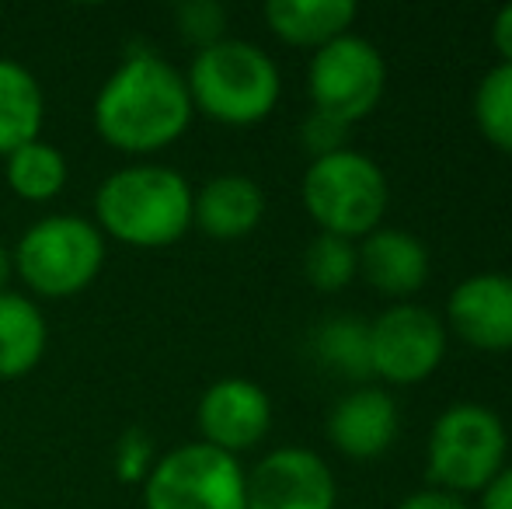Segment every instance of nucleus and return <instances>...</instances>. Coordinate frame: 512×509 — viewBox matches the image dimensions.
<instances>
[{
  "mask_svg": "<svg viewBox=\"0 0 512 509\" xmlns=\"http://www.w3.org/2000/svg\"><path fill=\"white\" fill-rule=\"evenodd\" d=\"M192 98L185 74L164 56L140 49L129 53L95 95V133L105 147L129 157L168 150L192 126Z\"/></svg>",
  "mask_w": 512,
  "mask_h": 509,
  "instance_id": "f257e3e1",
  "label": "nucleus"
},
{
  "mask_svg": "<svg viewBox=\"0 0 512 509\" xmlns=\"http://www.w3.org/2000/svg\"><path fill=\"white\" fill-rule=\"evenodd\" d=\"M196 189L182 171L157 161L112 171L95 192V227L126 248L157 252L192 231Z\"/></svg>",
  "mask_w": 512,
  "mask_h": 509,
  "instance_id": "f03ea898",
  "label": "nucleus"
},
{
  "mask_svg": "<svg viewBox=\"0 0 512 509\" xmlns=\"http://www.w3.org/2000/svg\"><path fill=\"white\" fill-rule=\"evenodd\" d=\"M192 109L220 126H255L269 119L283 95L279 67L262 46L244 39H220L199 49L189 63Z\"/></svg>",
  "mask_w": 512,
  "mask_h": 509,
  "instance_id": "7ed1b4c3",
  "label": "nucleus"
},
{
  "mask_svg": "<svg viewBox=\"0 0 512 509\" xmlns=\"http://www.w3.org/2000/svg\"><path fill=\"white\" fill-rule=\"evenodd\" d=\"M14 279L32 297L63 300L84 293L105 265V234L95 220L77 213H53L28 227L11 248Z\"/></svg>",
  "mask_w": 512,
  "mask_h": 509,
  "instance_id": "20e7f679",
  "label": "nucleus"
},
{
  "mask_svg": "<svg viewBox=\"0 0 512 509\" xmlns=\"http://www.w3.org/2000/svg\"><path fill=\"white\" fill-rule=\"evenodd\" d=\"M300 196L324 234L352 241L377 231V224L384 220L387 178L370 154L345 147L310 161Z\"/></svg>",
  "mask_w": 512,
  "mask_h": 509,
  "instance_id": "39448f33",
  "label": "nucleus"
},
{
  "mask_svg": "<svg viewBox=\"0 0 512 509\" xmlns=\"http://www.w3.org/2000/svg\"><path fill=\"white\" fill-rule=\"evenodd\" d=\"M143 509H248V471L209 443H178L147 475Z\"/></svg>",
  "mask_w": 512,
  "mask_h": 509,
  "instance_id": "423d86ee",
  "label": "nucleus"
},
{
  "mask_svg": "<svg viewBox=\"0 0 512 509\" xmlns=\"http://www.w3.org/2000/svg\"><path fill=\"white\" fill-rule=\"evenodd\" d=\"M509 436L502 419L478 401L450 405L429 433V478L446 492L485 489L506 461Z\"/></svg>",
  "mask_w": 512,
  "mask_h": 509,
  "instance_id": "0eeeda50",
  "label": "nucleus"
},
{
  "mask_svg": "<svg viewBox=\"0 0 512 509\" xmlns=\"http://www.w3.org/2000/svg\"><path fill=\"white\" fill-rule=\"evenodd\" d=\"M387 84V63L380 49L363 35H338L314 49L307 67V91L314 109L331 112V116L356 123L370 116L373 105L380 102Z\"/></svg>",
  "mask_w": 512,
  "mask_h": 509,
  "instance_id": "6e6552de",
  "label": "nucleus"
},
{
  "mask_svg": "<svg viewBox=\"0 0 512 509\" xmlns=\"http://www.w3.org/2000/svg\"><path fill=\"white\" fill-rule=\"evenodd\" d=\"M446 353V328L429 307H387L370 325L373 374L394 384L425 381Z\"/></svg>",
  "mask_w": 512,
  "mask_h": 509,
  "instance_id": "1a4fd4ad",
  "label": "nucleus"
},
{
  "mask_svg": "<svg viewBox=\"0 0 512 509\" xmlns=\"http://www.w3.org/2000/svg\"><path fill=\"white\" fill-rule=\"evenodd\" d=\"M196 426L203 443L223 454H244L269 436L272 401L262 384L248 377H220L203 391L196 405Z\"/></svg>",
  "mask_w": 512,
  "mask_h": 509,
  "instance_id": "9d476101",
  "label": "nucleus"
},
{
  "mask_svg": "<svg viewBox=\"0 0 512 509\" xmlns=\"http://www.w3.org/2000/svg\"><path fill=\"white\" fill-rule=\"evenodd\" d=\"M335 475L307 447H279L248 475V509H335Z\"/></svg>",
  "mask_w": 512,
  "mask_h": 509,
  "instance_id": "9b49d317",
  "label": "nucleus"
},
{
  "mask_svg": "<svg viewBox=\"0 0 512 509\" xmlns=\"http://www.w3.org/2000/svg\"><path fill=\"white\" fill-rule=\"evenodd\" d=\"M450 325L478 349H512V276L478 272L450 293Z\"/></svg>",
  "mask_w": 512,
  "mask_h": 509,
  "instance_id": "f8f14e48",
  "label": "nucleus"
},
{
  "mask_svg": "<svg viewBox=\"0 0 512 509\" xmlns=\"http://www.w3.org/2000/svg\"><path fill=\"white\" fill-rule=\"evenodd\" d=\"M328 436L342 454L370 461L398 436V401L380 387L349 391L328 415Z\"/></svg>",
  "mask_w": 512,
  "mask_h": 509,
  "instance_id": "ddd939ff",
  "label": "nucleus"
},
{
  "mask_svg": "<svg viewBox=\"0 0 512 509\" xmlns=\"http://www.w3.org/2000/svg\"><path fill=\"white\" fill-rule=\"evenodd\" d=\"M265 217V192L248 175H216L192 199V227L216 241H237Z\"/></svg>",
  "mask_w": 512,
  "mask_h": 509,
  "instance_id": "4468645a",
  "label": "nucleus"
},
{
  "mask_svg": "<svg viewBox=\"0 0 512 509\" xmlns=\"http://www.w3.org/2000/svg\"><path fill=\"white\" fill-rule=\"evenodd\" d=\"M359 272L377 290L405 297L429 279V248L408 231L377 227L366 234L363 248H359Z\"/></svg>",
  "mask_w": 512,
  "mask_h": 509,
  "instance_id": "2eb2a0df",
  "label": "nucleus"
},
{
  "mask_svg": "<svg viewBox=\"0 0 512 509\" xmlns=\"http://www.w3.org/2000/svg\"><path fill=\"white\" fill-rule=\"evenodd\" d=\"M49 346V325L42 307L28 293H0V381L28 377Z\"/></svg>",
  "mask_w": 512,
  "mask_h": 509,
  "instance_id": "dca6fc26",
  "label": "nucleus"
},
{
  "mask_svg": "<svg viewBox=\"0 0 512 509\" xmlns=\"http://www.w3.org/2000/svg\"><path fill=\"white\" fill-rule=\"evenodd\" d=\"M42 123H46L42 84L25 63L0 56V157L42 140Z\"/></svg>",
  "mask_w": 512,
  "mask_h": 509,
  "instance_id": "f3484780",
  "label": "nucleus"
},
{
  "mask_svg": "<svg viewBox=\"0 0 512 509\" xmlns=\"http://www.w3.org/2000/svg\"><path fill=\"white\" fill-rule=\"evenodd\" d=\"M269 28L290 46H314L338 39L356 21L352 0H269L265 4Z\"/></svg>",
  "mask_w": 512,
  "mask_h": 509,
  "instance_id": "a211bd4d",
  "label": "nucleus"
},
{
  "mask_svg": "<svg viewBox=\"0 0 512 509\" xmlns=\"http://www.w3.org/2000/svg\"><path fill=\"white\" fill-rule=\"evenodd\" d=\"M4 178L7 189L21 203H49L67 189L70 168L60 147L46 140H32L4 157Z\"/></svg>",
  "mask_w": 512,
  "mask_h": 509,
  "instance_id": "6ab92c4d",
  "label": "nucleus"
},
{
  "mask_svg": "<svg viewBox=\"0 0 512 509\" xmlns=\"http://www.w3.org/2000/svg\"><path fill=\"white\" fill-rule=\"evenodd\" d=\"M314 353L328 370L352 381L373 374L370 360V325L359 318H331L314 332Z\"/></svg>",
  "mask_w": 512,
  "mask_h": 509,
  "instance_id": "aec40b11",
  "label": "nucleus"
},
{
  "mask_svg": "<svg viewBox=\"0 0 512 509\" xmlns=\"http://www.w3.org/2000/svg\"><path fill=\"white\" fill-rule=\"evenodd\" d=\"M474 119L499 150L512 154V63H499L474 91Z\"/></svg>",
  "mask_w": 512,
  "mask_h": 509,
  "instance_id": "412c9836",
  "label": "nucleus"
},
{
  "mask_svg": "<svg viewBox=\"0 0 512 509\" xmlns=\"http://www.w3.org/2000/svg\"><path fill=\"white\" fill-rule=\"evenodd\" d=\"M304 272L310 286L324 293H335L342 286H349V279L359 272V248L349 238H338V234H317L307 245L304 255Z\"/></svg>",
  "mask_w": 512,
  "mask_h": 509,
  "instance_id": "4be33fe9",
  "label": "nucleus"
},
{
  "mask_svg": "<svg viewBox=\"0 0 512 509\" xmlns=\"http://www.w3.org/2000/svg\"><path fill=\"white\" fill-rule=\"evenodd\" d=\"M175 21H178V32L189 46L206 49L213 42L227 39V7L216 4V0H185V4L175 7Z\"/></svg>",
  "mask_w": 512,
  "mask_h": 509,
  "instance_id": "5701e85b",
  "label": "nucleus"
},
{
  "mask_svg": "<svg viewBox=\"0 0 512 509\" xmlns=\"http://www.w3.org/2000/svg\"><path fill=\"white\" fill-rule=\"evenodd\" d=\"M154 464H157V454H154L150 433H143V429H126V433L115 440L112 468L122 485H143L150 471H154Z\"/></svg>",
  "mask_w": 512,
  "mask_h": 509,
  "instance_id": "b1692460",
  "label": "nucleus"
},
{
  "mask_svg": "<svg viewBox=\"0 0 512 509\" xmlns=\"http://www.w3.org/2000/svg\"><path fill=\"white\" fill-rule=\"evenodd\" d=\"M300 136H304V147L310 150V154L324 157V154H335V150H345L349 123H345V119H338V116H331V112L314 109L304 119V126H300Z\"/></svg>",
  "mask_w": 512,
  "mask_h": 509,
  "instance_id": "393cba45",
  "label": "nucleus"
},
{
  "mask_svg": "<svg viewBox=\"0 0 512 509\" xmlns=\"http://www.w3.org/2000/svg\"><path fill=\"white\" fill-rule=\"evenodd\" d=\"M398 509H467L464 499L457 492H446V489H422L415 496L401 499Z\"/></svg>",
  "mask_w": 512,
  "mask_h": 509,
  "instance_id": "a878e982",
  "label": "nucleus"
},
{
  "mask_svg": "<svg viewBox=\"0 0 512 509\" xmlns=\"http://www.w3.org/2000/svg\"><path fill=\"white\" fill-rule=\"evenodd\" d=\"M481 509H512V464L481 489Z\"/></svg>",
  "mask_w": 512,
  "mask_h": 509,
  "instance_id": "bb28decb",
  "label": "nucleus"
},
{
  "mask_svg": "<svg viewBox=\"0 0 512 509\" xmlns=\"http://www.w3.org/2000/svg\"><path fill=\"white\" fill-rule=\"evenodd\" d=\"M492 42H495V49L502 53V63H512V4L499 7V14H495Z\"/></svg>",
  "mask_w": 512,
  "mask_h": 509,
  "instance_id": "cd10ccee",
  "label": "nucleus"
},
{
  "mask_svg": "<svg viewBox=\"0 0 512 509\" xmlns=\"http://www.w3.org/2000/svg\"><path fill=\"white\" fill-rule=\"evenodd\" d=\"M11 279H14V258H11V248L0 241V293L11 290Z\"/></svg>",
  "mask_w": 512,
  "mask_h": 509,
  "instance_id": "c85d7f7f",
  "label": "nucleus"
}]
</instances>
